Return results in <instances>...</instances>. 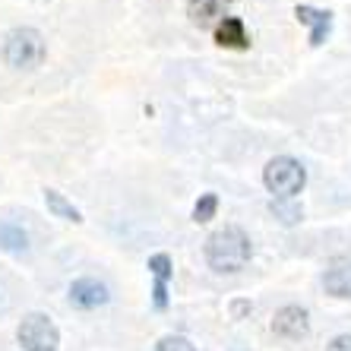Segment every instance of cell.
Listing matches in <instances>:
<instances>
[{
	"label": "cell",
	"mask_w": 351,
	"mask_h": 351,
	"mask_svg": "<svg viewBox=\"0 0 351 351\" xmlns=\"http://www.w3.org/2000/svg\"><path fill=\"white\" fill-rule=\"evenodd\" d=\"M250 256H254L250 237L237 225H225L206 237V263L215 272H241L250 263Z\"/></svg>",
	"instance_id": "obj_1"
},
{
	"label": "cell",
	"mask_w": 351,
	"mask_h": 351,
	"mask_svg": "<svg viewBox=\"0 0 351 351\" xmlns=\"http://www.w3.org/2000/svg\"><path fill=\"white\" fill-rule=\"evenodd\" d=\"M263 184L269 193H276L278 199H291L304 190L307 184V171H304V165L291 156H278L272 158L266 168H263Z\"/></svg>",
	"instance_id": "obj_2"
},
{
	"label": "cell",
	"mask_w": 351,
	"mask_h": 351,
	"mask_svg": "<svg viewBox=\"0 0 351 351\" xmlns=\"http://www.w3.org/2000/svg\"><path fill=\"white\" fill-rule=\"evenodd\" d=\"M3 60L16 70H32L45 60V38L35 29H16L7 35L3 45Z\"/></svg>",
	"instance_id": "obj_3"
},
{
	"label": "cell",
	"mask_w": 351,
	"mask_h": 351,
	"mask_svg": "<svg viewBox=\"0 0 351 351\" xmlns=\"http://www.w3.org/2000/svg\"><path fill=\"white\" fill-rule=\"evenodd\" d=\"M16 339L25 351H58V345H60L58 326H54L51 317H45V313H29V317L19 323Z\"/></svg>",
	"instance_id": "obj_4"
},
{
	"label": "cell",
	"mask_w": 351,
	"mask_h": 351,
	"mask_svg": "<svg viewBox=\"0 0 351 351\" xmlns=\"http://www.w3.org/2000/svg\"><path fill=\"white\" fill-rule=\"evenodd\" d=\"M272 332L282 335V339H288V342H298V339H304V335L311 332V323H307V311L304 307H282V311L276 313V319H272Z\"/></svg>",
	"instance_id": "obj_5"
},
{
	"label": "cell",
	"mask_w": 351,
	"mask_h": 351,
	"mask_svg": "<svg viewBox=\"0 0 351 351\" xmlns=\"http://www.w3.org/2000/svg\"><path fill=\"white\" fill-rule=\"evenodd\" d=\"M108 288L95 278H76L73 285H70V304L80 307V311H95L101 304H108Z\"/></svg>",
	"instance_id": "obj_6"
},
{
	"label": "cell",
	"mask_w": 351,
	"mask_h": 351,
	"mask_svg": "<svg viewBox=\"0 0 351 351\" xmlns=\"http://www.w3.org/2000/svg\"><path fill=\"white\" fill-rule=\"evenodd\" d=\"M228 3L225 0H187V16L199 29H219Z\"/></svg>",
	"instance_id": "obj_7"
},
{
	"label": "cell",
	"mask_w": 351,
	"mask_h": 351,
	"mask_svg": "<svg viewBox=\"0 0 351 351\" xmlns=\"http://www.w3.org/2000/svg\"><path fill=\"white\" fill-rule=\"evenodd\" d=\"M294 16H298V23L311 25V45L313 48H319L323 41H326L329 29H332V13H326V10H313V7H294Z\"/></svg>",
	"instance_id": "obj_8"
},
{
	"label": "cell",
	"mask_w": 351,
	"mask_h": 351,
	"mask_svg": "<svg viewBox=\"0 0 351 351\" xmlns=\"http://www.w3.org/2000/svg\"><path fill=\"white\" fill-rule=\"evenodd\" d=\"M323 285L332 298H351V260L339 256V260L329 263L326 276H323Z\"/></svg>",
	"instance_id": "obj_9"
},
{
	"label": "cell",
	"mask_w": 351,
	"mask_h": 351,
	"mask_svg": "<svg viewBox=\"0 0 351 351\" xmlns=\"http://www.w3.org/2000/svg\"><path fill=\"white\" fill-rule=\"evenodd\" d=\"M215 41H219L221 48H237V51L250 48V35H247L244 19L225 16V19L219 23V29H215Z\"/></svg>",
	"instance_id": "obj_10"
},
{
	"label": "cell",
	"mask_w": 351,
	"mask_h": 351,
	"mask_svg": "<svg viewBox=\"0 0 351 351\" xmlns=\"http://www.w3.org/2000/svg\"><path fill=\"white\" fill-rule=\"evenodd\" d=\"M0 247L10 254H25L29 250V234L13 221H0Z\"/></svg>",
	"instance_id": "obj_11"
},
{
	"label": "cell",
	"mask_w": 351,
	"mask_h": 351,
	"mask_svg": "<svg viewBox=\"0 0 351 351\" xmlns=\"http://www.w3.org/2000/svg\"><path fill=\"white\" fill-rule=\"evenodd\" d=\"M45 203H48V209L58 219H66V221H82V213L76 209L70 199H66L64 193H58V190H45Z\"/></svg>",
	"instance_id": "obj_12"
},
{
	"label": "cell",
	"mask_w": 351,
	"mask_h": 351,
	"mask_svg": "<svg viewBox=\"0 0 351 351\" xmlns=\"http://www.w3.org/2000/svg\"><path fill=\"white\" fill-rule=\"evenodd\" d=\"M215 209H219V196L203 193L199 199H196V206H193V221H209L215 215Z\"/></svg>",
	"instance_id": "obj_13"
},
{
	"label": "cell",
	"mask_w": 351,
	"mask_h": 351,
	"mask_svg": "<svg viewBox=\"0 0 351 351\" xmlns=\"http://www.w3.org/2000/svg\"><path fill=\"white\" fill-rule=\"evenodd\" d=\"M149 272H152V276L158 278V282H168V278H171V256L168 254H152L149 256Z\"/></svg>",
	"instance_id": "obj_14"
},
{
	"label": "cell",
	"mask_w": 351,
	"mask_h": 351,
	"mask_svg": "<svg viewBox=\"0 0 351 351\" xmlns=\"http://www.w3.org/2000/svg\"><path fill=\"white\" fill-rule=\"evenodd\" d=\"M269 209H272V213H276L278 215V219H282V221H285V225H294V221H298V219H301V206H285V203H272L269 206Z\"/></svg>",
	"instance_id": "obj_15"
},
{
	"label": "cell",
	"mask_w": 351,
	"mask_h": 351,
	"mask_svg": "<svg viewBox=\"0 0 351 351\" xmlns=\"http://www.w3.org/2000/svg\"><path fill=\"white\" fill-rule=\"evenodd\" d=\"M158 351H196V348L184 335H165L162 342H158Z\"/></svg>",
	"instance_id": "obj_16"
},
{
	"label": "cell",
	"mask_w": 351,
	"mask_h": 351,
	"mask_svg": "<svg viewBox=\"0 0 351 351\" xmlns=\"http://www.w3.org/2000/svg\"><path fill=\"white\" fill-rule=\"evenodd\" d=\"M152 304H156V311H165L168 307V282H158L152 285Z\"/></svg>",
	"instance_id": "obj_17"
},
{
	"label": "cell",
	"mask_w": 351,
	"mask_h": 351,
	"mask_svg": "<svg viewBox=\"0 0 351 351\" xmlns=\"http://www.w3.org/2000/svg\"><path fill=\"white\" fill-rule=\"evenodd\" d=\"M326 351H351V335H335Z\"/></svg>",
	"instance_id": "obj_18"
},
{
	"label": "cell",
	"mask_w": 351,
	"mask_h": 351,
	"mask_svg": "<svg viewBox=\"0 0 351 351\" xmlns=\"http://www.w3.org/2000/svg\"><path fill=\"white\" fill-rule=\"evenodd\" d=\"M247 311H250V304H244V301L234 304V317H241V313H247Z\"/></svg>",
	"instance_id": "obj_19"
},
{
	"label": "cell",
	"mask_w": 351,
	"mask_h": 351,
	"mask_svg": "<svg viewBox=\"0 0 351 351\" xmlns=\"http://www.w3.org/2000/svg\"><path fill=\"white\" fill-rule=\"evenodd\" d=\"M225 3H234V0H225Z\"/></svg>",
	"instance_id": "obj_20"
}]
</instances>
